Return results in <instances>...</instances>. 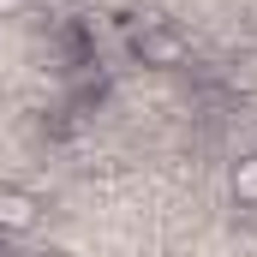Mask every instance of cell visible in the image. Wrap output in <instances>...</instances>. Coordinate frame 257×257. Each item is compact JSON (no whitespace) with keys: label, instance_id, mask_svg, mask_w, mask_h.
I'll return each mask as SVG.
<instances>
[{"label":"cell","instance_id":"cell-1","mask_svg":"<svg viewBox=\"0 0 257 257\" xmlns=\"http://www.w3.org/2000/svg\"><path fill=\"white\" fill-rule=\"evenodd\" d=\"M42 221V197L24 186H0V239H24Z\"/></svg>","mask_w":257,"mask_h":257},{"label":"cell","instance_id":"cell-2","mask_svg":"<svg viewBox=\"0 0 257 257\" xmlns=\"http://www.w3.org/2000/svg\"><path fill=\"white\" fill-rule=\"evenodd\" d=\"M138 60L144 66H186V36L168 24H144L138 30Z\"/></svg>","mask_w":257,"mask_h":257},{"label":"cell","instance_id":"cell-3","mask_svg":"<svg viewBox=\"0 0 257 257\" xmlns=\"http://www.w3.org/2000/svg\"><path fill=\"white\" fill-rule=\"evenodd\" d=\"M227 192H233V203H239V209H257V156H239V162H233Z\"/></svg>","mask_w":257,"mask_h":257},{"label":"cell","instance_id":"cell-4","mask_svg":"<svg viewBox=\"0 0 257 257\" xmlns=\"http://www.w3.org/2000/svg\"><path fill=\"white\" fill-rule=\"evenodd\" d=\"M12 12H24V0H0V18H12Z\"/></svg>","mask_w":257,"mask_h":257},{"label":"cell","instance_id":"cell-5","mask_svg":"<svg viewBox=\"0 0 257 257\" xmlns=\"http://www.w3.org/2000/svg\"><path fill=\"white\" fill-rule=\"evenodd\" d=\"M30 257H72V251H30Z\"/></svg>","mask_w":257,"mask_h":257}]
</instances>
